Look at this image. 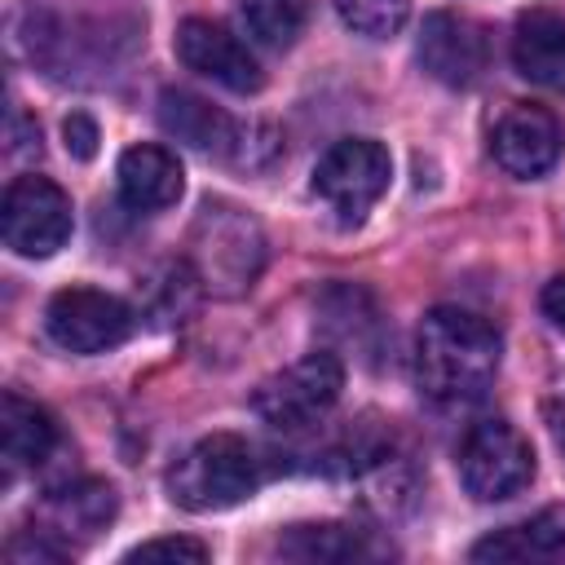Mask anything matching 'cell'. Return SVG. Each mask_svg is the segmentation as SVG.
<instances>
[{
    "label": "cell",
    "mask_w": 565,
    "mask_h": 565,
    "mask_svg": "<svg viewBox=\"0 0 565 565\" xmlns=\"http://www.w3.org/2000/svg\"><path fill=\"white\" fill-rule=\"evenodd\" d=\"M159 124L163 132H172L177 141L194 146V150H216V154H234V141H238V124L216 110L212 102L185 93V88H163L159 93Z\"/></svg>",
    "instance_id": "obj_12"
},
{
    "label": "cell",
    "mask_w": 565,
    "mask_h": 565,
    "mask_svg": "<svg viewBox=\"0 0 565 565\" xmlns=\"http://www.w3.org/2000/svg\"><path fill=\"white\" fill-rule=\"evenodd\" d=\"M543 313L552 318V327L565 331V274H556V278L543 287Z\"/></svg>",
    "instance_id": "obj_24"
},
{
    "label": "cell",
    "mask_w": 565,
    "mask_h": 565,
    "mask_svg": "<svg viewBox=\"0 0 565 565\" xmlns=\"http://www.w3.org/2000/svg\"><path fill=\"white\" fill-rule=\"evenodd\" d=\"M472 561H543L565 565V508H547L521 525L486 534L472 547Z\"/></svg>",
    "instance_id": "obj_14"
},
{
    "label": "cell",
    "mask_w": 565,
    "mask_h": 565,
    "mask_svg": "<svg viewBox=\"0 0 565 565\" xmlns=\"http://www.w3.org/2000/svg\"><path fill=\"white\" fill-rule=\"evenodd\" d=\"M459 481L472 499L481 503H499L512 499L530 486L534 477V450L525 441V433L508 419H481L468 428V437L459 441Z\"/></svg>",
    "instance_id": "obj_3"
},
{
    "label": "cell",
    "mask_w": 565,
    "mask_h": 565,
    "mask_svg": "<svg viewBox=\"0 0 565 565\" xmlns=\"http://www.w3.org/2000/svg\"><path fill=\"white\" fill-rule=\"evenodd\" d=\"M119 194L132 212H163L181 199V163L163 146H132L119 159Z\"/></svg>",
    "instance_id": "obj_13"
},
{
    "label": "cell",
    "mask_w": 565,
    "mask_h": 565,
    "mask_svg": "<svg viewBox=\"0 0 565 565\" xmlns=\"http://www.w3.org/2000/svg\"><path fill=\"white\" fill-rule=\"evenodd\" d=\"M340 388H344V362L335 353H309V358L291 362L287 371L269 375L256 388L252 406L265 424L296 433V428L318 424L340 402Z\"/></svg>",
    "instance_id": "obj_4"
},
{
    "label": "cell",
    "mask_w": 565,
    "mask_h": 565,
    "mask_svg": "<svg viewBox=\"0 0 565 565\" xmlns=\"http://www.w3.org/2000/svg\"><path fill=\"white\" fill-rule=\"evenodd\" d=\"M419 62L433 79H441L450 88H468L481 79L486 62H490L486 31L459 13H428L419 26Z\"/></svg>",
    "instance_id": "obj_10"
},
{
    "label": "cell",
    "mask_w": 565,
    "mask_h": 565,
    "mask_svg": "<svg viewBox=\"0 0 565 565\" xmlns=\"http://www.w3.org/2000/svg\"><path fill=\"white\" fill-rule=\"evenodd\" d=\"M309 4L313 0H238V13L260 44L287 49V44H296V35L309 22Z\"/></svg>",
    "instance_id": "obj_20"
},
{
    "label": "cell",
    "mask_w": 565,
    "mask_h": 565,
    "mask_svg": "<svg viewBox=\"0 0 565 565\" xmlns=\"http://www.w3.org/2000/svg\"><path fill=\"white\" fill-rule=\"evenodd\" d=\"M62 137H66V150L75 154V159H93L97 154V124L84 115V110H75V115H66V124H62Z\"/></svg>",
    "instance_id": "obj_23"
},
{
    "label": "cell",
    "mask_w": 565,
    "mask_h": 565,
    "mask_svg": "<svg viewBox=\"0 0 565 565\" xmlns=\"http://www.w3.org/2000/svg\"><path fill=\"white\" fill-rule=\"evenodd\" d=\"M199 269H190L185 260H163L146 282H141V296H146V309L154 322H181L190 309H194V296H199Z\"/></svg>",
    "instance_id": "obj_19"
},
{
    "label": "cell",
    "mask_w": 565,
    "mask_h": 565,
    "mask_svg": "<svg viewBox=\"0 0 565 565\" xmlns=\"http://www.w3.org/2000/svg\"><path fill=\"white\" fill-rule=\"evenodd\" d=\"M260 230L252 216H243L230 203H203L199 221H194V269L203 278V287L216 291H243L252 287L256 269H260Z\"/></svg>",
    "instance_id": "obj_5"
},
{
    "label": "cell",
    "mask_w": 565,
    "mask_h": 565,
    "mask_svg": "<svg viewBox=\"0 0 565 565\" xmlns=\"http://www.w3.org/2000/svg\"><path fill=\"white\" fill-rule=\"evenodd\" d=\"M344 26H353L366 40H388L411 18V0H335Z\"/></svg>",
    "instance_id": "obj_21"
},
{
    "label": "cell",
    "mask_w": 565,
    "mask_h": 565,
    "mask_svg": "<svg viewBox=\"0 0 565 565\" xmlns=\"http://www.w3.org/2000/svg\"><path fill=\"white\" fill-rule=\"evenodd\" d=\"M499 349V331L481 313L441 305L419 322L415 384L437 406H468L494 384Z\"/></svg>",
    "instance_id": "obj_1"
},
{
    "label": "cell",
    "mask_w": 565,
    "mask_h": 565,
    "mask_svg": "<svg viewBox=\"0 0 565 565\" xmlns=\"http://www.w3.org/2000/svg\"><path fill=\"white\" fill-rule=\"evenodd\" d=\"M393 159L380 141L371 137H344L335 141L318 168H313V194L340 216V221H362L375 199L388 190Z\"/></svg>",
    "instance_id": "obj_6"
},
{
    "label": "cell",
    "mask_w": 565,
    "mask_h": 565,
    "mask_svg": "<svg viewBox=\"0 0 565 565\" xmlns=\"http://www.w3.org/2000/svg\"><path fill=\"white\" fill-rule=\"evenodd\" d=\"M44 327H49L53 344H62L66 353H106V349H119L132 335L137 313L110 291L66 287L49 300Z\"/></svg>",
    "instance_id": "obj_7"
},
{
    "label": "cell",
    "mask_w": 565,
    "mask_h": 565,
    "mask_svg": "<svg viewBox=\"0 0 565 565\" xmlns=\"http://www.w3.org/2000/svg\"><path fill=\"white\" fill-rule=\"evenodd\" d=\"M494 159L503 172L512 177H543L556 159H561V124L552 110L543 106H512L499 124H494Z\"/></svg>",
    "instance_id": "obj_11"
},
{
    "label": "cell",
    "mask_w": 565,
    "mask_h": 565,
    "mask_svg": "<svg viewBox=\"0 0 565 565\" xmlns=\"http://www.w3.org/2000/svg\"><path fill=\"white\" fill-rule=\"evenodd\" d=\"M49 508H53V521H57V530L62 534H97V530H106L110 525V516H115V490L106 486V481H97V477H84V481H71V486H62V490H53V499H49Z\"/></svg>",
    "instance_id": "obj_18"
},
{
    "label": "cell",
    "mask_w": 565,
    "mask_h": 565,
    "mask_svg": "<svg viewBox=\"0 0 565 565\" xmlns=\"http://www.w3.org/2000/svg\"><path fill=\"white\" fill-rule=\"evenodd\" d=\"M0 441H4L9 472L13 468H35L57 450V419L40 402L9 388L0 397Z\"/></svg>",
    "instance_id": "obj_15"
},
{
    "label": "cell",
    "mask_w": 565,
    "mask_h": 565,
    "mask_svg": "<svg viewBox=\"0 0 565 565\" xmlns=\"http://www.w3.org/2000/svg\"><path fill=\"white\" fill-rule=\"evenodd\" d=\"M278 552L287 561H366V556H380V547L353 530V525H335V521H322V525H296L278 539Z\"/></svg>",
    "instance_id": "obj_17"
},
{
    "label": "cell",
    "mask_w": 565,
    "mask_h": 565,
    "mask_svg": "<svg viewBox=\"0 0 565 565\" xmlns=\"http://www.w3.org/2000/svg\"><path fill=\"white\" fill-rule=\"evenodd\" d=\"M256 486H260V463L238 433H212L194 441L168 472V494L185 512H225L252 499Z\"/></svg>",
    "instance_id": "obj_2"
},
{
    "label": "cell",
    "mask_w": 565,
    "mask_h": 565,
    "mask_svg": "<svg viewBox=\"0 0 565 565\" xmlns=\"http://www.w3.org/2000/svg\"><path fill=\"white\" fill-rule=\"evenodd\" d=\"M4 243L18 256H53L71 238V199L49 177H18L0 207Z\"/></svg>",
    "instance_id": "obj_8"
},
{
    "label": "cell",
    "mask_w": 565,
    "mask_h": 565,
    "mask_svg": "<svg viewBox=\"0 0 565 565\" xmlns=\"http://www.w3.org/2000/svg\"><path fill=\"white\" fill-rule=\"evenodd\" d=\"M512 62L534 84L565 79V18L552 9H525L512 26Z\"/></svg>",
    "instance_id": "obj_16"
},
{
    "label": "cell",
    "mask_w": 565,
    "mask_h": 565,
    "mask_svg": "<svg viewBox=\"0 0 565 565\" xmlns=\"http://www.w3.org/2000/svg\"><path fill=\"white\" fill-rule=\"evenodd\" d=\"M177 57L185 71L194 75H207L212 84L230 88V93H256L265 84L260 75V62L252 57V49L221 22L212 18H185L177 26Z\"/></svg>",
    "instance_id": "obj_9"
},
{
    "label": "cell",
    "mask_w": 565,
    "mask_h": 565,
    "mask_svg": "<svg viewBox=\"0 0 565 565\" xmlns=\"http://www.w3.org/2000/svg\"><path fill=\"white\" fill-rule=\"evenodd\" d=\"M547 419H552V428H556V437H561V446H565V380L552 388V397H547Z\"/></svg>",
    "instance_id": "obj_25"
},
{
    "label": "cell",
    "mask_w": 565,
    "mask_h": 565,
    "mask_svg": "<svg viewBox=\"0 0 565 565\" xmlns=\"http://www.w3.org/2000/svg\"><path fill=\"white\" fill-rule=\"evenodd\" d=\"M124 561H190V565H199V561H207V547L199 543V539H150V543H137Z\"/></svg>",
    "instance_id": "obj_22"
}]
</instances>
